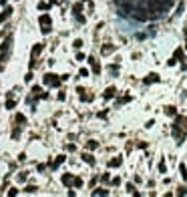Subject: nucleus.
I'll use <instances>...</instances> for the list:
<instances>
[{
  "mask_svg": "<svg viewBox=\"0 0 187 197\" xmlns=\"http://www.w3.org/2000/svg\"><path fill=\"white\" fill-rule=\"evenodd\" d=\"M173 137L177 141V145H181L187 137V117L185 115H175L173 121Z\"/></svg>",
  "mask_w": 187,
  "mask_h": 197,
  "instance_id": "1",
  "label": "nucleus"
},
{
  "mask_svg": "<svg viewBox=\"0 0 187 197\" xmlns=\"http://www.w3.org/2000/svg\"><path fill=\"white\" fill-rule=\"evenodd\" d=\"M10 42H12V36H8V38H6L4 42H2V44H0V71L4 69V62H6L8 50H10Z\"/></svg>",
  "mask_w": 187,
  "mask_h": 197,
  "instance_id": "2",
  "label": "nucleus"
},
{
  "mask_svg": "<svg viewBox=\"0 0 187 197\" xmlns=\"http://www.w3.org/2000/svg\"><path fill=\"white\" fill-rule=\"evenodd\" d=\"M73 14H75V18H77L81 24L87 22V18H85V14H83V2H75V4H73Z\"/></svg>",
  "mask_w": 187,
  "mask_h": 197,
  "instance_id": "3",
  "label": "nucleus"
},
{
  "mask_svg": "<svg viewBox=\"0 0 187 197\" xmlns=\"http://www.w3.org/2000/svg\"><path fill=\"white\" fill-rule=\"evenodd\" d=\"M38 24H40V30H42L45 34H47V32H50V28H52V20H50V16H48V14H40Z\"/></svg>",
  "mask_w": 187,
  "mask_h": 197,
  "instance_id": "4",
  "label": "nucleus"
},
{
  "mask_svg": "<svg viewBox=\"0 0 187 197\" xmlns=\"http://www.w3.org/2000/svg\"><path fill=\"white\" fill-rule=\"evenodd\" d=\"M42 82L47 84V86H60V77H56V75H45L42 77Z\"/></svg>",
  "mask_w": 187,
  "mask_h": 197,
  "instance_id": "5",
  "label": "nucleus"
},
{
  "mask_svg": "<svg viewBox=\"0 0 187 197\" xmlns=\"http://www.w3.org/2000/svg\"><path fill=\"white\" fill-rule=\"evenodd\" d=\"M40 52H42V44H34L32 50H30V67H36V58H38Z\"/></svg>",
  "mask_w": 187,
  "mask_h": 197,
  "instance_id": "6",
  "label": "nucleus"
},
{
  "mask_svg": "<svg viewBox=\"0 0 187 197\" xmlns=\"http://www.w3.org/2000/svg\"><path fill=\"white\" fill-rule=\"evenodd\" d=\"M87 60H89V65H91V71H93L95 75H101V71H103V69H101V62H99L95 56H89Z\"/></svg>",
  "mask_w": 187,
  "mask_h": 197,
  "instance_id": "7",
  "label": "nucleus"
},
{
  "mask_svg": "<svg viewBox=\"0 0 187 197\" xmlns=\"http://www.w3.org/2000/svg\"><path fill=\"white\" fill-rule=\"evenodd\" d=\"M173 58H175L177 62H183V60H185V50H183L181 46H177L175 52H173Z\"/></svg>",
  "mask_w": 187,
  "mask_h": 197,
  "instance_id": "8",
  "label": "nucleus"
},
{
  "mask_svg": "<svg viewBox=\"0 0 187 197\" xmlns=\"http://www.w3.org/2000/svg\"><path fill=\"white\" fill-rule=\"evenodd\" d=\"M143 82L145 84H153V82H159V75L157 73H149L145 79H143Z\"/></svg>",
  "mask_w": 187,
  "mask_h": 197,
  "instance_id": "9",
  "label": "nucleus"
},
{
  "mask_svg": "<svg viewBox=\"0 0 187 197\" xmlns=\"http://www.w3.org/2000/svg\"><path fill=\"white\" fill-rule=\"evenodd\" d=\"M14 125H26V117L22 113H14V119H12Z\"/></svg>",
  "mask_w": 187,
  "mask_h": 197,
  "instance_id": "10",
  "label": "nucleus"
},
{
  "mask_svg": "<svg viewBox=\"0 0 187 197\" xmlns=\"http://www.w3.org/2000/svg\"><path fill=\"white\" fill-rule=\"evenodd\" d=\"M111 52H115V44H105V46L101 48V54H103V56H109Z\"/></svg>",
  "mask_w": 187,
  "mask_h": 197,
  "instance_id": "11",
  "label": "nucleus"
},
{
  "mask_svg": "<svg viewBox=\"0 0 187 197\" xmlns=\"http://www.w3.org/2000/svg\"><path fill=\"white\" fill-rule=\"evenodd\" d=\"M10 14H12V8H10V6H6V8H4V12L0 14V24H2V22H6V20L10 18Z\"/></svg>",
  "mask_w": 187,
  "mask_h": 197,
  "instance_id": "12",
  "label": "nucleus"
},
{
  "mask_svg": "<svg viewBox=\"0 0 187 197\" xmlns=\"http://www.w3.org/2000/svg\"><path fill=\"white\" fill-rule=\"evenodd\" d=\"M115 95H117V89H115V86H109V89H105V95H103V97H105V99H113Z\"/></svg>",
  "mask_w": 187,
  "mask_h": 197,
  "instance_id": "13",
  "label": "nucleus"
},
{
  "mask_svg": "<svg viewBox=\"0 0 187 197\" xmlns=\"http://www.w3.org/2000/svg\"><path fill=\"white\" fill-rule=\"evenodd\" d=\"M73 179H75V177H73V175H68V173H66V175H62V183H64L68 189H73Z\"/></svg>",
  "mask_w": 187,
  "mask_h": 197,
  "instance_id": "14",
  "label": "nucleus"
},
{
  "mask_svg": "<svg viewBox=\"0 0 187 197\" xmlns=\"http://www.w3.org/2000/svg\"><path fill=\"white\" fill-rule=\"evenodd\" d=\"M81 157H83V161H85V163H89V165H93V163H95V157L91 155V153H89V151H85Z\"/></svg>",
  "mask_w": 187,
  "mask_h": 197,
  "instance_id": "15",
  "label": "nucleus"
},
{
  "mask_svg": "<svg viewBox=\"0 0 187 197\" xmlns=\"http://www.w3.org/2000/svg\"><path fill=\"white\" fill-rule=\"evenodd\" d=\"M109 73H111L113 77H117V75L121 73V67H119V65H109Z\"/></svg>",
  "mask_w": 187,
  "mask_h": 197,
  "instance_id": "16",
  "label": "nucleus"
},
{
  "mask_svg": "<svg viewBox=\"0 0 187 197\" xmlns=\"http://www.w3.org/2000/svg\"><path fill=\"white\" fill-rule=\"evenodd\" d=\"M125 189H127V193H131V195H139V191H137V187H135L133 183H127Z\"/></svg>",
  "mask_w": 187,
  "mask_h": 197,
  "instance_id": "17",
  "label": "nucleus"
},
{
  "mask_svg": "<svg viewBox=\"0 0 187 197\" xmlns=\"http://www.w3.org/2000/svg\"><path fill=\"white\" fill-rule=\"evenodd\" d=\"M121 163H123L121 157H113L111 161H109V167H121Z\"/></svg>",
  "mask_w": 187,
  "mask_h": 197,
  "instance_id": "18",
  "label": "nucleus"
},
{
  "mask_svg": "<svg viewBox=\"0 0 187 197\" xmlns=\"http://www.w3.org/2000/svg\"><path fill=\"white\" fill-rule=\"evenodd\" d=\"M97 147H99V141H87V145H85L87 151H95Z\"/></svg>",
  "mask_w": 187,
  "mask_h": 197,
  "instance_id": "19",
  "label": "nucleus"
},
{
  "mask_svg": "<svg viewBox=\"0 0 187 197\" xmlns=\"http://www.w3.org/2000/svg\"><path fill=\"white\" fill-rule=\"evenodd\" d=\"M165 115H169V117H175V115H177V109H175L173 105H169V107H165Z\"/></svg>",
  "mask_w": 187,
  "mask_h": 197,
  "instance_id": "20",
  "label": "nucleus"
},
{
  "mask_svg": "<svg viewBox=\"0 0 187 197\" xmlns=\"http://www.w3.org/2000/svg\"><path fill=\"white\" fill-rule=\"evenodd\" d=\"M20 127H22V125L12 127V139H18V137H20Z\"/></svg>",
  "mask_w": 187,
  "mask_h": 197,
  "instance_id": "21",
  "label": "nucleus"
},
{
  "mask_svg": "<svg viewBox=\"0 0 187 197\" xmlns=\"http://www.w3.org/2000/svg\"><path fill=\"white\" fill-rule=\"evenodd\" d=\"M131 101V95H123L119 101H117V105H125V103H129Z\"/></svg>",
  "mask_w": 187,
  "mask_h": 197,
  "instance_id": "22",
  "label": "nucleus"
},
{
  "mask_svg": "<svg viewBox=\"0 0 187 197\" xmlns=\"http://www.w3.org/2000/svg\"><path fill=\"white\" fill-rule=\"evenodd\" d=\"M159 173H163V175L167 173V165H165V161H163V159L159 161Z\"/></svg>",
  "mask_w": 187,
  "mask_h": 197,
  "instance_id": "23",
  "label": "nucleus"
},
{
  "mask_svg": "<svg viewBox=\"0 0 187 197\" xmlns=\"http://www.w3.org/2000/svg\"><path fill=\"white\" fill-rule=\"evenodd\" d=\"M73 187H79V189H81V187H83V179H81V177H75V179H73Z\"/></svg>",
  "mask_w": 187,
  "mask_h": 197,
  "instance_id": "24",
  "label": "nucleus"
},
{
  "mask_svg": "<svg viewBox=\"0 0 187 197\" xmlns=\"http://www.w3.org/2000/svg\"><path fill=\"white\" fill-rule=\"evenodd\" d=\"M93 195H109V191H107V189H101V187H99V189H93Z\"/></svg>",
  "mask_w": 187,
  "mask_h": 197,
  "instance_id": "25",
  "label": "nucleus"
},
{
  "mask_svg": "<svg viewBox=\"0 0 187 197\" xmlns=\"http://www.w3.org/2000/svg\"><path fill=\"white\" fill-rule=\"evenodd\" d=\"M179 173H181V177H183V179H187V167L183 165V163L179 165Z\"/></svg>",
  "mask_w": 187,
  "mask_h": 197,
  "instance_id": "26",
  "label": "nucleus"
},
{
  "mask_svg": "<svg viewBox=\"0 0 187 197\" xmlns=\"http://www.w3.org/2000/svg\"><path fill=\"white\" fill-rule=\"evenodd\" d=\"M111 185H113V187H119V185H121V177H113V179H111Z\"/></svg>",
  "mask_w": 187,
  "mask_h": 197,
  "instance_id": "27",
  "label": "nucleus"
},
{
  "mask_svg": "<svg viewBox=\"0 0 187 197\" xmlns=\"http://www.w3.org/2000/svg\"><path fill=\"white\" fill-rule=\"evenodd\" d=\"M24 191H26V193H36V187H34V185H26Z\"/></svg>",
  "mask_w": 187,
  "mask_h": 197,
  "instance_id": "28",
  "label": "nucleus"
},
{
  "mask_svg": "<svg viewBox=\"0 0 187 197\" xmlns=\"http://www.w3.org/2000/svg\"><path fill=\"white\" fill-rule=\"evenodd\" d=\"M48 6L50 4H47V2H38V10H48Z\"/></svg>",
  "mask_w": 187,
  "mask_h": 197,
  "instance_id": "29",
  "label": "nucleus"
},
{
  "mask_svg": "<svg viewBox=\"0 0 187 197\" xmlns=\"http://www.w3.org/2000/svg\"><path fill=\"white\" fill-rule=\"evenodd\" d=\"M185 10V2H179V6H177V14H181Z\"/></svg>",
  "mask_w": 187,
  "mask_h": 197,
  "instance_id": "30",
  "label": "nucleus"
},
{
  "mask_svg": "<svg viewBox=\"0 0 187 197\" xmlns=\"http://www.w3.org/2000/svg\"><path fill=\"white\" fill-rule=\"evenodd\" d=\"M79 75H81V77H89V69H81Z\"/></svg>",
  "mask_w": 187,
  "mask_h": 197,
  "instance_id": "31",
  "label": "nucleus"
},
{
  "mask_svg": "<svg viewBox=\"0 0 187 197\" xmlns=\"http://www.w3.org/2000/svg\"><path fill=\"white\" fill-rule=\"evenodd\" d=\"M185 193H187L185 187H179V189H177V195H185Z\"/></svg>",
  "mask_w": 187,
  "mask_h": 197,
  "instance_id": "32",
  "label": "nucleus"
},
{
  "mask_svg": "<svg viewBox=\"0 0 187 197\" xmlns=\"http://www.w3.org/2000/svg\"><path fill=\"white\" fill-rule=\"evenodd\" d=\"M167 65H169V67H175V65H177V60H175V58H173V56H171V58H169V62H167Z\"/></svg>",
  "mask_w": 187,
  "mask_h": 197,
  "instance_id": "33",
  "label": "nucleus"
},
{
  "mask_svg": "<svg viewBox=\"0 0 187 197\" xmlns=\"http://www.w3.org/2000/svg\"><path fill=\"white\" fill-rule=\"evenodd\" d=\"M83 46V40H75V48H81Z\"/></svg>",
  "mask_w": 187,
  "mask_h": 197,
  "instance_id": "34",
  "label": "nucleus"
},
{
  "mask_svg": "<svg viewBox=\"0 0 187 197\" xmlns=\"http://www.w3.org/2000/svg\"><path fill=\"white\" fill-rule=\"evenodd\" d=\"M137 145H139L141 149H147V143H145V141H139V143H137Z\"/></svg>",
  "mask_w": 187,
  "mask_h": 197,
  "instance_id": "35",
  "label": "nucleus"
},
{
  "mask_svg": "<svg viewBox=\"0 0 187 197\" xmlns=\"http://www.w3.org/2000/svg\"><path fill=\"white\" fill-rule=\"evenodd\" d=\"M183 32H185V38H187V26H185V30H183Z\"/></svg>",
  "mask_w": 187,
  "mask_h": 197,
  "instance_id": "36",
  "label": "nucleus"
},
{
  "mask_svg": "<svg viewBox=\"0 0 187 197\" xmlns=\"http://www.w3.org/2000/svg\"><path fill=\"white\" fill-rule=\"evenodd\" d=\"M85 2H91V0H85Z\"/></svg>",
  "mask_w": 187,
  "mask_h": 197,
  "instance_id": "37",
  "label": "nucleus"
},
{
  "mask_svg": "<svg viewBox=\"0 0 187 197\" xmlns=\"http://www.w3.org/2000/svg\"><path fill=\"white\" fill-rule=\"evenodd\" d=\"M185 50H187V44H185Z\"/></svg>",
  "mask_w": 187,
  "mask_h": 197,
  "instance_id": "38",
  "label": "nucleus"
},
{
  "mask_svg": "<svg viewBox=\"0 0 187 197\" xmlns=\"http://www.w3.org/2000/svg\"><path fill=\"white\" fill-rule=\"evenodd\" d=\"M62 2H66V0H62Z\"/></svg>",
  "mask_w": 187,
  "mask_h": 197,
  "instance_id": "39",
  "label": "nucleus"
}]
</instances>
